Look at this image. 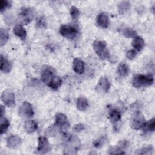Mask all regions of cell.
Returning <instances> with one entry per match:
<instances>
[{"instance_id":"6da1fadb","label":"cell","mask_w":155,"mask_h":155,"mask_svg":"<svg viewBox=\"0 0 155 155\" xmlns=\"http://www.w3.org/2000/svg\"><path fill=\"white\" fill-rule=\"evenodd\" d=\"M64 136L65 140L64 153L65 154H76L81 145L79 139L76 136L70 135L67 133H64Z\"/></svg>"},{"instance_id":"7a4b0ae2","label":"cell","mask_w":155,"mask_h":155,"mask_svg":"<svg viewBox=\"0 0 155 155\" xmlns=\"http://www.w3.org/2000/svg\"><path fill=\"white\" fill-rule=\"evenodd\" d=\"M154 82V76L152 74L147 75L136 74L133 76L132 79V85L135 88L150 86Z\"/></svg>"},{"instance_id":"3957f363","label":"cell","mask_w":155,"mask_h":155,"mask_svg":"<svg viewBox=\"0 0 155 155\" xmlns=\"http://www.w3.org/2000/svg\"><path fill=\"white\" fill-rule=\"evenodd\" d=\"M93 47L95 53L102 59L108 58L109 51L104 41L96 40L93 43Z\"/></svg>"},{"instance_id":"277c9868","label":"cell","mask_w":155,"mask_h":155,"mask_svg":"<svg viewBox=\"0 0 155 155\" xmlns=\"http://www.w3.org/2000/svg\"><path fill=\"white\" fill-rule=\"evenodd\" d=\"M59 32L62 36L68 39H73L76 38L78 33V29L77 27L70 24L62 25L60 29Z\"/></svg>"},{"instance_id":"5b68a950","label":"cell","mask_w":155,"mask_h":155,"mask_svg":"<svg viewBox=\"0 0 155 155\" xmlns=\"http://www.w3.org/2000/svg\"><path fill=\"white\" fill-rule=\"evenodd\" d=\"M145 122L143 114L140 111H136L130 119V127L134 130H139L142 128Z\"/></svg>"},{"instance_id":"8992f818","label":"cell","mask_w":155,"mask_h":155,"mask_svg":"<svg viewBox=\"0 0 155 155\" xmlns=\"http://www.w3.org/2000/svg\"><path fill=\"white\" fill-rule=\"evenodd\" d=\"M33 10L30 7L22 8L19 13V19L22 24L25 25L30 22L33 19Z\"/></svg>"},{"instance_id":"52a82bcc","label":"cell","mask_w":155,"mask_h":155,"mask_svg":"<svg viewBox=\"0 0 155 155\" xmlns=\"http://www.w3.org/2000/svg\"><path fill=\"white\" fill-rule=\"evenodd\" d=\"M56 76V71L54 68L47 66L43 68L41 72V81L45 84H48Z\"/></svg>"},{"instance_id":"ba28073f","label":"cell","mask_w":155,"mask_h":155,"mask_svg":"<svg viewBox=\"0 0 155 155\" xmlns=\"http://www.w3.org/2000/svg\"><path fill=\"white\" fill-rule=\"evenodd\" d=\"M1 99L7 107H12L15 105V97L13 91L10 89H6L1 94Z\"/></svg>"},{"instance_id":"9c48e42d","label":"cell","mask_w":155,"mask_h":155,"mask_svg":"<svg viewBox=\"0 0 155 155\" xmlns=\"http://www.w3.org/2000/svg\"><path fill=\"white\" fill-rule=\"evenodd\" d=\"M51 150V147L47 138L45 136H40L38 138V144L37 148L38 152L41 154H46L50 152Z\"/></svg>"},{"instance_id":"30bf717a","label":"cell","mask_w":155,"mask_h":155,"mask_svg":"<svg viewBox=\"0 0 155 155\" xmlns=\"http://www.w3.org/2000/svg\"><path fill=\"white\" fill-rule=\"evenodd\" d=\"M55 124L59 127L61 131H65L70 126L67 116L62 113H57L55 115Z\"/></svg>"},{"instance_id":"8fae6325","label":"cell","mask_w":155,"mask_h":155,"mask_svg":"<svg viewBox=\"0 0 155 155\" xmlns=\"http://www.w3.org/2000/svg\"><path fill=\"white\" fill-rule=\"evenodd\" d=\"M19 114L25 118L31 117L34 114L31 105L27 101L24 102L19 109Z\"/></svg>"},{"instance_id":"7c38bea8","label":"cell","mask_w":155,"mask_h":155,"mask_svg":"<svg viewBox=\"0 0 155 155\" xmlns=\"http://www.w3.org/2000/svg\"><path fill=\"white\" fill-rule=\"evenodd\" d=\"M22 144V139L18 135H11L7 139V145L9 148L16 149Z\"/></svg>"},{"instance_id":"4fadbf2b","label":"cell","mask_w":155,"mask_h":155,"mask_svg":"<svg viewBox=\"0 0 155 155\" xmlns=\"http://www.w3.org/2000/svg\"><path fill=\"white\" fill-rule=\"evenodd\" d=\"M111 84L109 79L107 77H101L98 84L97 85V90L100 92L107 93L110 90Z\"/></svg>"},{"instance_id":"5bb4252c","label":"cell","mask_w":155,"mask_h":155,"mask_svg":"<svg viewBox=\"0 0 155 155\" xmlns=\"http://www.w3.org/2000/svg\"><path fill=\"white\" fill-rule=\"evenodd\" d=\"M96 21L98 26L101 28H106L109 25V17L107 13L102 12L99 14L96 18Z\"/></svg>"},{"instance_id":"9a60e30c","label":"cell","mask_w":155,"mask_h":155,"mask_svg":"<svg viewBox=\"0 0 155 155\" xmlns=\"http://www.w3.org/2000/svg\"><path fill=\"white\" fill-rule=\"evenodd\" d=\"M73 68L75 73L82 74L85 71V64L84 61L79 58H76L73 61Z\"/></svg>"},{"instance_id":"2e32d148","label":"cell","mask_w":155,"mask_h":155,"mask_svg":"<svg viewBox=\"0 0 155 155\" xmlns=\"http://www.w3.org/2000/svg\"><path fill=\"white\" fill-rule=\"evenodd\" d=\"M132 46L137 51H140L145 45V42L143 38L139 36H136L132 41Z\"/></svg>"},{"instance_id":"e0dca14e","label":"cell","mask_w":155,"mask_h":155,"mask_svg":"<svg viewBox=\"0 0 155 155\" xmlns=\"http://www.w3.org/2000/svg\"><path fill=\"white\" fill-rule=\"evenodd\" d=\"M88 107V101L84 96H79L76 101V107L81 111H85Z\"/></svg>"},{"instance_id":"ac0fdd59","label":"cell","mask_w":155,"mask_h":155,"mask_svg":"<svg viewBox=\"0 0 155 155\" xmlns=\"http://www.w3.org/2000/svg\"><path fill=\"white\" fill-rule=\"evenodd\" d=\"M24 128L27 133H32L38 128V124L33 120H28L25 122Z\"/></svg>"},{"instance_id":"d6986e66","label":"cell","mask_w":155,"mask_h":155,"mask_svg":"<svg viewBox=\"0 0 155 155\" xmlns=\"http://www.w3.org/2000/svg\"><path fill=\"white\" fill-rule=\"evenodd\" d=\"M13 33L15 35L22 39H24L27 36V31L25 29L21 24H17L14 27Z\"/></svg>"},{"instance_id":"ffe728a7","label":"cell","mask_w":155,"mask_h":155,"mask_svg":"<svg viewBox=\"0 0 155 155\" xmlns=\"http://www.w3.org/2000/svg\"><path fill=\"white\" fill-rule=\"evenodd\" d=\"M1 70L4 73H8L11 70V64L8 60L1 54Z\"/></svg>"},{"instance_id":"44dd1931","label":"cell","mask_w":155,"mask_h":155,"mask_svg":"<svg viewBox=\"0 0 155 155\" xmlns=\"http://www.w3.org/2000/svg\"><path fill=\"white\" fill-rule=\"evenodd\" d=\"M153 147L152 145H144L140 149L137 150L134 154H151L153 153Z\"/></svg>"},{"instance_id":"7402d4cb","label":"cell","mask_w":155,"mask_h":155,"mask_svg":"<svg viewBox=\"0 0 155 155\" xmlns=\"http://www.w3.org/2000/svg\"><path fill=\"white\" fill-rule=\"evenodd\" d=\"M62 79L59 77L55 76L51 80V81L47 85L52 90H56L61 87V85H62Z\"/></svg>"},{"instance_id":"603a6c76","label":"cell","mask_w":155,"mask_h":155,"mask_svg":"<svg viewBox=\"0 0 155 155\" xmlns=\"http://www.w3.org/2000/svg\"><path fill=\"white\" fill-rule=\"evenodd\" d=\"M109 117L111 122L113 124H116L120 120L121 113L116 109H113L110 111L109 113Z\"/></svg>"},{"instance_id":"cb8c5ba5","label":"cell","mask_w":155,"mask_h":155,"mask_svg":"<svg viewBox=\"0 0 155 155\" xmlns=\"http://www.w3.org/2000/svg\"><path fill=\"white\" fill-rule=\"evenodd\" d=\"M155 128V119L154 118H152L147 122H145L144 124L142 127V130L144 131H150L153 132L154 131Z\"/></svg>"},{"instance_id":"d4e9b609","label":"cell","mask_w":155,"mask_h":155,"mask_svg":"<svg viewBox=\"0 0 155 155\" xmlns=\"http://www.w3.org/2000/svg\"><path fill=\"white\" fill-rule=\"evenodd\" d=\"M9 126H10V122L8 120V119L4 116H1V119H0V133H1V134L5 133L7 131Z\"/></svg>"},{"instance_id":"484cf974","label":"cell","mask_w":155,"mask_h":155,"mask_svg":"<svg viewBox=\"0 0 155 155\" xmlns=\"http://www.w3.org/2000/svg\"><path fill=\"white\" fill-rule=\"evenodd\" d=\"M59 130L60 129L56 124L51 125L45 130V135L48 137H54L57 134Z\"/></svg>"},{"instance_id":"4316f807","label":"cell","mask_w":155,"mask_h":155,"mask_svg":"<svg viewBox=\"0 0 155 155\" xmlns=\"http://www.w3.org/2000/svg\"><path fill=\"white\" fill-rule=\"evenodd\" d=\"M117 73L120 76H126L129 73V67L124 62L120 63L117 67Z\"/></svg>"},{"instance_id":"83f0119b","label":"cell","mask_w":155,"mask_h":155,"mask_svg":"<svg viewBox=\"0 0 155 155\" xmlns=\"http://www.w3.org/2000/svg\"><path fill=\"white\" fill-rule=\"evenodd\" d=\"M130 3L128 1H121L118 4V11L119 14L125 13L130 8Z\"/></svg>"},{"instance_id":"f1b7e54d","label":"cell","mask_w":155,"mask_h":155,"mask_svg":"<svg viewBox=\"0 0 155 155\" xmlns=\"http://www.w3.org/2000/svg\"><path fill=\"white\" fill-rule=\"evenodd\" d=\"M9 38L8 32L6 29L1 28L0 30V44L1 46L2 47L8 41Z\"/></svg>"},{"instance_id":"f546056e","label":"cell","mask_w":155,"mask_h":155,"mask_svg":"<svg viewBox=\"0 0 155 155\" xmlns=\"http://www.w3.org/2000/svg\"><path fill=\"white\" fill-rule=\"evenodd\" d=\"M122 33L124 36L128 38H134L136 35V32L133 28H125L123 30Z\"/></svg>"},{"instance_id":"4dcf8cb0","label":"cell","mask_w":155,"mask_h":155,"mask_svg":"<svg viewBox=\"0 0 155 155\" xmlns=\"http://www.w3.org/2000/svg\"><path fill=\"white\" fill-rule=\"evenodd\" d=\"M79 10L75 6H71L70 8V15L73 21L78 20L79 16Z\"/></svg>"},{"instance_id":"1f68e13d","label":"cell","mask_w":155,"mask_h":155,"mask_svg":"<svg viewBox=\"0 0 155 155\" xmlns=\"http://www.w3.org/2000/svg\"><path fill=\"white\" fill-rule=\"evenodd\" d=\"M124 148L121 147L119 144L114 147L111 148L109 150V154H125V152L124 151Z\"/></svg>"},{"instance_id":"d6a6232c","label":"cell","mask_w":155,"mask_h":155,"mask_svg":"<svg viewBox=\"0 0 155 155\" xmlns=\"http://www.w3.org/2000/svg\"><path fill=\"white\" fill-rule=\"evenodd\" d=\"M11 7V2L7 0H1L0 1V12L2 13L6 9Z\"/></svg>"},{"instance_id":"836d02e7","label":"cell","mask_w":155,"mask_h":155,"mask_svg":"<svg viewBox=\"0 0 155 155\" xmlns=\"http://www.w3.org/2000/svg\"><path fill=\"white\" fill-rule=\"evenodd\" d=\"M106 139H105V137L102 136V137H99V139H97V140H94V142H93V145L95 148H101V147L103 146V145L104 144L105 142Z\"/></svg>"},{"instance_id":"e575fe53","label":"cell","mask_w":155,"mask_h":155,"mask_svg":"<svg viewBox=\"0 0 155 155\" xmlns=\"http://www.w3.org/2000/svg\"><path fill=\"white\" fill-rule=\"evenodd\" d=\"M136 55V52L134 50H130L127 53V57L129 59H133V58H135Z\"/></svg>"},{"instance_id":"d590c367","label":"cell","mask_w":155,"mask_h":155,"mask_svg":"<svg viewBox=\"0 0 155 155\" xmlns=\"http://www.w3.org/2000/svg\"><path fill=\"white\" fill-rule=\"evenodd\" d=\"M84 128V126L82 124H76L74 125L73 130L75 132H79V131L83 130Z\"/></svg>"},{"instance_id":"8d00e7d4","label":"cell","mask_w":155,"mask_h":155,"mask_svg":"<svg viewBox=\"0 0 155 155\" xmlns=\"http://www.w3.org/2000/svg\"><path fill=\"white\" fill-rule=\"evenodd\" d=\"M37 25H38V27H44V25H46L45 19H44V18H39V19L37 20Z\"/></svg>"},{"instance_id":"74e56055","label":"cell","mask_w":155,"mask_h":155,"mask_svg":"<svg viewBox=\"0 0 155 155\" xmlns=\"http://www.w3.org/2000/svg\"><path fill=\"white\" fill-rule=\"evenodd\" d=\"M4 111H5V109H4V107H3L2 105H1V116H3Z\"/></svg>"}]
</instances>
